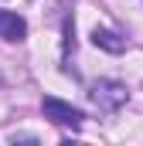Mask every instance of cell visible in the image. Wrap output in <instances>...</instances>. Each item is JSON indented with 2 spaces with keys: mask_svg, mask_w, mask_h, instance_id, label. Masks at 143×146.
Wrapping results in <instances>:
<instances>
[{
  "mask_svg": "<svg viewBox=\"0 0 143 146\" xmlns=\"http://www.w3.org/2000/svg\"><path fill=\"white\" fill-rule=\"evenodd\" d=\"M89 95H92V102H96L99 109H106V112H116L119 106L130 102V88H126L123 82H112V78H99V82L89 88Z\"/></svg>",
  "mask_w": 143,
  "mask_h": 146,
  "instance_id": "1",
  "label": "cell"
},
{
  "mask_svg": "<svg viewBox=\"0 0 143 146\" xmlns=\"http://www.w3.org/2000/svg\"><path fill=\"white\" fill-rule=\"evenodd\" d=\"M41 112H44V119H51V122H58V126H72V129H78L82 119H85L82 109H75L72 102H61V99H55V95L41 99Z\"/></svg>",
  "mask_w": 143,
  "mask_h": 146,
  "instance_id": "2",
  "label": "cell"
},
{
  "mask_svg": "<svg viewBox=\"0 0 143 146\" xmlns=\"http://www.w3.org/2000/svg\"><path fill=\"white\" fill-rule=\"evenodd\" d=\"M0 37L3 41H24L27 37V21L14 10H0Z\"/></svg>",
  "mask_w": 143,
  "mask_h": 146,
  "instance_id": "3",
  "label": "cell"
},
{
  "mask_svg": "<svg viewBox=\"0 0 143 146\" xmlns=\"http://www.w3.org/2000/svg\"><path fill=\"white\" fill-rule=\"evenodd\" d=\"M92 44L102 48V51H109V54H123L126 51V37H119L116 31H109V27H96L92 31Z\"/></svg>",
  "mask_w": 143,
  "mask_h": 146,
  "instance_id": "4",
  "label": "cell"
}]
</instances>
